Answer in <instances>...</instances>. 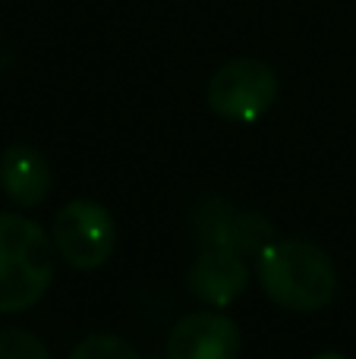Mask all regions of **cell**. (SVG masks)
Wrapping results in <instances>:
<instances>
[{
    "instance_id": "6da1fadb",
    "label": "cell",
    "mask_w": 356,
    "mask_h": 359,
    "mask_svg": "<svg viewBox=\"0 0 356 359\" xmlns=\"http://www.w3.org/2000/svg\"><path fill=\"white\" fill-rule=\"evenodd\" d=\"M256 280L275 306L287 312H319L338 293V268L313 240L284 236L256 252Z\"/></svg>"
},
{
    "instance_id": "7a4b0ae2",
    "label": "cell",
    "mask_w": 356,
    "mask_h": 359,
    "mask_svg": "<svg viewBox=\"0 0 356 359\" xmlns=\"http://www.w3.org/2000/svg\"><path fill=\"white\" fill-rule=\"evenodd\" d=\"M54 236L38 221L0 211V316H16L44 299L54 284Z\"/></svg>"
},
{
    "instance_id": "3957f363",
    "label": "cell",
    "mask_w": 356,
    "mask_h": 359,
    "mask_svg": "<svg viewBox=\"0 0 356 359\" xmlns=\"http://www.w3.org/2000/svg\"><path fill=\"white\" fill-rule=\"evenodd\" d=\"M281 92L278 73L259 57H233L221 63L205 86V101L221 120L252 123L271 111Z\"/></svg>"
},
{
    "instance_id": "277c9868",
    "label": "cell",
    "mask_w": 356,
    "mask_h": 359,
    "mask_svg": "<svg viewBox=\"0 0 356 359\" xmlns=\"http://www.w3.org/2000/svg\"><path fill=\"white\" fill-rule=\"evenodd\" d=\"M57 255L76 271H98L117 249V221L95 198H73L50 224Z\"/></svg>"
},
{
    "instance_id": "5b68a950",
    "label": "cell",
    "mask_w": 356,
    "mask_h": 359,
    "mask_svg": "<svg viewBox=\"0 0 356 359\" xmlns=\"http://www.w3.org/2000/svg\"><path fill=\"white\" fill-rule=\"evenodd\" d=\"M164 353L167 359H240L243 334L231 316L208 306L177 318Z\"/></svg>"
},
{
    "instance_id": "8992f818",
    "label": "cell",
    "mask_w": 356,
    "mask_h": 359,
    "mask_svg": "<svg viewBox=\"0 0 356 359\" xmlns=\"http://www.w3.org/2000/svg\"><path fill=\"white\" fill-rule=\"evenodd\" d=\"M186 287L199 303L212 306V309H224L233 299L243 297L249 287L246 255L227 246H205L189 265Z\"/></svg>"
},
{
    "instance_id": "52a82bcc",
    "label": "cell",
    "mask_w": 356,
    "mask_h": 359,
    "mask_svg": "<svg viewBox=\"0 0 356 359\" xmlns=\"http://www.w3.org/2000/svg\"><path fill=\"white\" fill-rule=\"evenodd\" d=\"M0 189L19 208H38L54 189V170L35 145L13 142L0 155Z\"/></svg>"
},
{
    "instance_id": "ba28073f",
    "label": "cell",
    "mask_w": 356,
    "mask_h": 359,
    "mask_svg": "<svg viewBox=\"0 0 356 359\" xmlns=\"http://www.w3.org/2000/svg\"><path fill=\"white\" fill-rule=\"evenodd\" d=\"M202 243L205 246H227L237 252H259L265 243H271V227L265 217L249 211H233L224 202L202 205Z\"/></svg>"
},
{
    "instance_id": "9c48e42d",
    "label": "cell",
    "mask_w": 356,
    "mask_h": 359,
    "mask_svg": "<svg viewBox=\"0 0 356 359\" xmlns=\"http://www.w3.org/2000/svg\"><path fill=\"white\" fill-rule=\"evenodd\" d=\"M67 359H142V356L126 337L111 334V331H98V334L82 337Z\"/></svg>"
},
{
    "instance_id": "30bf717a",
    "label": "cell",
    "mask_w": 356,
    "mask_h": 359,
    "mask_svg": "<svg viewBox=\"0 0 356 359\" xmlns=\"http://www.w3.org/2000/svg\"><path fill=\"white\" fill-rule=\"evenodd\" d=\"M0 359H54L48 344L29 328L6 325L0 328Z\"/></svg>"
},
{
    "instance_id": "8fae6325",
    "label": "cell",
    "mask_w": 356,
    "mask_h": 359,
    "mask_svg": "<svg viewBox=\"0 0 356 359\" xmlns=\"http://www.w3.org/2000/svg\"><path fill=\"white\" fill-rule=\"evenodd\" d=\"M313 359H347V356L338 353V350H325V353H319V356H313Z\"/></svg>"
}]
</instances>
